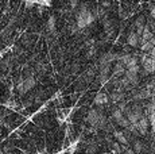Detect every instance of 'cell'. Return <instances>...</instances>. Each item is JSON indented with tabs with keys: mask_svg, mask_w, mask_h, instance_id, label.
<instances>
[{
	"mask_svg": "<svg viewBox=\"0 0 155 154\" xmlns=\"http://www.w3.org/2000/svg\"><path fill=\"white\" fill-rule=\"evenodd\" d=\"M97 18L94 15V12L89 11L86 7H82L81 10L77 14V27L78 28H85L86 26L92 25V23L96 20Z\"/></svg>",
	"mask_w": 155,
	"mask_h": 154,
	"instance_id": "1",
	"label": "cell"
},
{
	"mask_svg": "<svg viewBox=\"0 0 155 154\" xmlns=\"http://www.w3.org/2000/svg\"><path fill=\"white\" fill-rule=\"evenodd\" d=\"M88 122L94 127L104 129V126H105V118H104L97 109H91L88 114Z\"/></svg>",
	"mask_w": 155,
	"mask_h": 154,
	"instance_id": "2",
	"label": "cell"
},
{
	"mask_svg": "<svg viewBox=\"0 0 155 154\" xmlns=\"http://www.w3.org/2000/svg\"><path fill=\"white\" fill-rule=\"evenodd\" d=\"M35 87V80L34 77H27V79L22 80V81L18 84V91H19V93H26L28 92L30 89H32V88Z\"/></svg>",
	"mask_w": 155,
	"mask_h": 154,
	"instance_id": "3",
	"label": "cell"
},
{
	"mask_svg": "<svg viewBox=\"0 0 155 154\" xmlns=\"http://www.w3.org/2000/svg\"><path fill=\"white\" fill-rule=\"evenodd\" d=\"M148 124H150V119H148V116H143L142 119L136 123V126H138V132H140V134H146V132L148 131Z\"/></svg>",
	"mask_w": 155,
	"mask_h": 154,
	"instance_id": "4",
	"label": "cell"
},
{
	"mask_svg": "<svg viewBox=\"0 0 155 154\" xmlns=\"http://www.w3.org/2000/svg\"><path fill=\"white\" fill-rule=\"evenodd\" d=\"M127 43H128L130 46H132V47H136V46L140 45V37H139V35L136 34V31L131 32V34L128 35V38H127Z\"/></svg>",
	"mask_w": 155,
	"mask_h": 154,
	"instance_id": "5",
	"label": "cell"
},
{
	"mask_svg": "<svg viewBox=\"0 0 155 154\" xmlns=\"http://www.w3.org/2000/svg\"><path fill=\"white\" fill-rule=\"evenodd\" d=\"M108 103V96L105 93H97L94 97V104L96 105H104Z\"/></svg>",
	"mask_w": 155,
	"mask_h": 154,
	"instance_id": "6",
	"label": "cell"
},
{
	"mask_svg": "<svg viewBox=\"0 0 155 154\" xmlns=\"http://www.w3.org/2000/svg\"><path fill=\"white\" fill-rule=\"evenodd\" d=\"M154 47H155V38H153L151 41H148V42H144L143 45H140V49L144 53H150L151 50L154 49Z\"/></svg>",
	"mask_w": 155,
	"mask_h": 154,
	"instance_id": "7",
	"label": "cell"
},
{
	"mask_svg": "<svg viewBox=\"0 0 155 154\" xmlns=\"http://www.w3.org/2000/svg\"><path fill=\"white\" fill-rule=\"evenodd\" d=\"M126 70H127V68L124 66L121 62H119L117 61V64L115 65V68H113V73H115L116 76H120V75H124L126 73Z\"/></svg>",
	"mask_w": 155,
	"mask_h": 154,
	"instance_id": "8",
	"label": "cell"
},
{
	"mask_svg": "<svg viewBox=\"0 0 155 154\" xmlns=\"http://www.w3.org/2000/svg\"><path fill=\"white\" fill-rule=\"evenodd\" d=\"M150 96H151V91H148V89H143V91H140L139 93H136V95H135V99H138V100L148 99Z\"/></svg>",
	"mask_w": 155,
	"mask_h": 154,
	"instance_id": "9",
	"label": "cell"
},
{
	"mask_svg": "<svg viewBox=\"0 0 155 154\" xmlns=\"http://www.w3.org/2000/svg\"><path fill=\"white\" fill-rule=\"evenodd\" d=\"M47 30H49V32L55 31V18L54 16L49 18V20H47Z\"/></svg>",
	"mask_w": 155,
	"mask_h": 154,
	"instance_id": "10",
	"label": "cell"
},
{
	"mask_svg": "<svg viewBox=\"0 0 155 154\" xmlns=\"http://www.w3.org/2000/svg\"><path fill=\"white\" fill-rule=\"evenodd\" d=\"M123 97H124V95L121 93L120 91H117V92H113L112 93L111 99H112V102H115V103H120L121 100H123Z\"/></svg>",
	"mask_w": 155,
	"mask_h": 154,
	"instance_id": "11",
	"label": "cell"
},
{
	"mask_svg": "<svg viewBox=\"0 0 155 154\" xmlns=\"http://www.w3.org/2000/svg\"><path fill=\"white\" fill-rule=\"evenodd\" d=\"M115 138L117 139L119 142H120V143H123V145H127V138L124 137V134L123 132H120V131H115Z\"/></svg>",
	"mask_w": 155,
	"mask_h": 154,
	"instance_id": "12",
	"label": "cell"
},
{
	"mask_svg": "<svg viewBox=\"0 0 155 154\" xmlns=\"http://www.w3.org/2000/svg\"><path fill=\"white\" fill-rule=\"evenodd\" d=\"M94 15H96L97 19H99V18H104L105 16V11H104V8L99 7L97 10H94Z\"/></svg>",
	"mask_w": 155,
	"mask_h": 154,
	"instance_id": "13",
	"label": "cell"
},
{
	"mask_svg": "<svg viewBox=\"0 0 155 154\" xmlns=\"http://www.w3.org/2000/svg\"><path fill=\"white\" fill-rule=\"evenodd\" d=\"M148 119H150V124H151V130L153 132H155V112L151 115H148Z\"/></svg>",
	"mask_w": 155,
	"mask_h": 154,
	"instance_id": "14",
	"label": "cell"
},
{
	"mask_svg": "<svg viewBox=\"0 0 155 154\" xmlns=\"http://www.w3.org/2000/svg\"><path fill=\"white\" fill-rule=\"evenodd\" d=\"M134 149H135V152L140 153L142 150H143V145H142V142H139V141H135V143H134Z\"/></svg>",
	"mask_w": 155,
	"mask_h": 154,
	"instance_id": "15",
	"label": "cell"
},
{
	"mask_svg": "<svg viewBox=\"0 0 155 154\" xmlns=\"http://www.w3.org/2000/svg\"><path fill=\"white\" fill-rule=\"evenodd\" d=\"M104 28H105V31L112 30V22L111 20H105V22H104Z\"/></svg>",
	"mask_w": 155,
	"mask_h": 154,
	"instance_id": "16",
	"label": "cell"
},
{
	"mask_svg": "<svg viewBox=\"0 0 155 154\" xmlns=\"http://www.w3.org/2000/svg\"><path fill=\"white\" fill-rule=\"evenodd\" d=\"M96 53V49H94V46H92V47H89V52H88V57H92V55Z\"/></svg>",
	"mask_w": 155,
	"mask_h": 154,
	"instance_id": "17",
	"label": "cell"
},
{
	"mask_svg": "<svg viewBox=\"0 0 155 154\" xmlns=\"http://www.w3.org/2000/svg\"><path fill=\"white\" fill-rule=\"evenodd\" d=\"M77 4H78V0H70V5L71 7H77Z\"/></svg>",
	"mask_w": 155,
	"mask_h": 154,
	"instance_id": "18",
	"label": "cell"
},
{
	"mask_svg": "<svg viewBox=\"0 0 155 154\" xmlns=\"http://www.w3.org/2000/svg\"><path fill=\"white\" fill-rule=\"evenodd\" d=\"M150 55H151V57H153L154 60H155V47H154V49H153V50H151V52H150Z\"/></svg>",
	"mask_w": 155,
	"mask_h": 154,
	"instance_id": "19",
	"label": "cell"
},
{
	"mask_svg": "<svg viewBox=\"0 0 155 154\" xmlns=\"http://www.w3.org/2000/svg\"><path fill=\"white\" fill-rule=\"evenodd\" d=\"M151 16H153V19L155 20V10H154V8L151 10Z\"/></svg>",
	"mask_w": 155,
	"mask_h": 154,
	"instance_id": "20",
	"label": "cell"
},
{
	"mask_svg": "<svg viewBox=\"0 0 155 154\" xmlns=\"http://www.w3.org/2000/svg\"><path fill=\"white\" fill-rule=\"evenodd\" d=\"M103 5H104V7H109V2H104Z\"/></svg>",
	"mask_w": 155,
	"mask_h": 154,
	"instance_id": "21",
	"label": "cell"
},
{
	"mask_svg": "<svg viewBox=\"0 0 155 154\" xmlns=\"http://www.w3.org/2000/svg\"><path fill=\"white\" fill-rule=\"evenodd\" d=\"M126 154H134V152H132V150H127Z\"/></svg>",
	"mask_w": 155,
	"mask_h": 154,
	"instance_id": "22",
	"label": "cell"
},
{
	"mask_svg": "<svg viewBox=\"0 0 155 154\" xmlns=\"http://www.w3.org/2000/svg\"><path fill=\"white\" fill-rule=\"evenodd\" d=\"M153 150H154V152H155V143L153 145Z\"/></svg>",
	"mask_w": 155,
	"mask_h": 154,
	"instance_id": "23",
	"label": "cell"
}]
</instances>
